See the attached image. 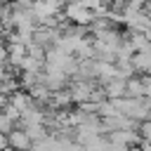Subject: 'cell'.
Wrapping results in <instances>:
<instances>
[{
  "label": "cell",
  "instance_id": "cell-1",
  "mask_svg": "<svg viewBox=\"0 0 151 151\" xmlns=\"http://www.w3.org/2000/svg\"><path fill=\"white\" fill-rule=\"evenodd\" d=\"M64 19L71 21V24H76V26H92L94 19H97V14H94L92 9L78 5V2H66V7H64Z\"/></svg>",
  "mask_w": 151,
  "mask_h": 151
},
{
  "label": "cell",
  "instance_id": "cell-2",
  "mask_svg": "<svg viewBox=\"0 0 151 151\" xmlns=\"http://www.w3.org/2000/svg\"><path fill=\"white\" fill-rule=\"evenodd\" d=\"M42 83L52 90V92H61L71 85V76L61 68H52V66H45L42 71Z\"/></svg>",
  "mask_w": 151,
  "mask_h": 151
},
{
  "label": "cell",
  "instance_id": "cell-3",
  "mask_svg": "<svg viewBox=\"0 0 151 151\" xmlns=\"http://www.w3.org/2000/svg\"><path fill=\"white\" fill-rule=\"evenodd\" d=\"M7 137V146H12L14 151H31L33 149V139L26 134V130L21 127V125H17L9 134H5Z\"/></svg>",
  "mask_w": 151,
  "mask_h": 151
},
{
  "label": "cell",
  "instance_id": "cell-4",
  "mask_svg": "<svg viewBox=\"0 0 151 151\" xmlns=\"http://www.w3.org/2000/svg\"><path fill=\"white\" fill-rule=\"evenodd\" d=\"M104 94H106V99H120V97H127V80H123V78H113L111 83L104 85Z\"/></svg>",
  "mask_w": 151,
  "mask_h": 151
},
{
  "label": "cell",
  "instance_id": "cell-5",
  "mask_svg": "<svg viewBox=\"0 0 151 151\" xmlns=\"http://www.w3.org/2000/svg\"><path fill=\"white\" fill-rule=\"evenodd\" d=\"M127 97H146V85H144V78H130L127 80Z\"/></svg>",
  "mask_w": 151,
  "mask_h": 151
},
{
  "label": "cell",
  "instance_id": "cell-6",
  "mask_svg": "<svg viewBox=\"0 0 151 151\" xmlns=\"http://www.w3.org/2000/svg\"><path fill=\"white\" fill-rule=\"evenodd\" d=\"M14 123H17L14 118H9L7 113H0V132H2V134H9V132L14 130ZM17 125H19V123H17Z\"/></svg>",
  "mask_w": 151,
  "mask_h": 151
},
{
  "label": "cell",
  "instance_id": "cell-7",
  "mask_svg": "<svg viewBox=\"0 0 151 151\" xmlns=\"http://www.w3.org/2000/svg\"><path fill=\"white\" fill-rule=\"evenodd\" d=\"M144 85H146V99H151V76H144Z\"/></svg>",
  "mask_w": 151,
  "mask_h": 151
},
{
  "label": "cell",
  "instance_id": "cell-8",
  "mask_svg": "<svg viewBox=\"0 0 151 151\" xmlns=\"http://www.w3.org/2000/svg\"><path fill=\"white\" fill-rule=\"evenodd\" d=\"M28 2H31V5H35V2H40V0H28Z\"/></svg>",
  "mask_w": 151,
  "mask_h": 151
},
{
  "label": "cell",
  "instance_id": "cell-9",
  "mask_svg": "<svg viewBox=\"0 0 151 151\" xmlns=\"http://www.w3.org/2000/svg\"><path fill=\"white\" fill-rule=\"evenodd\" d=\"M144 2H149V0H144Z\"/></svg>",
  "mask_w": 151,
  "mask_h": 151
}]
</instances>
